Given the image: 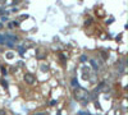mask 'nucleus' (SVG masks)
<instances>
[{
	"label": "nucleus",
	"mask_w": 128,
	"mask_h": 115,
	"mask_svg": "<svg viewBox=\"0 0 128 115\" xmlns=\"http://www.w3.org/2000/svg\"><path fill=\"white\" fill-rule=\"evenodd\" d=\"M1 14H4V9L0 8V15H1Z\"/></svg>",
	"instance_id": "nucleus-16"
},
{
	"label": "nucleus",
	"mask_w": 128,
	"mask_h": 115,
	"mask_svg": "<svg viewBox=\"0 0 128 115\" xmlns=\"http://www.w3.org/2000/svg\"><path fill=\"white\" fill-rule=\"evenodd\" d=\"M5 56H7L8 59H13V58H14V54H13V53H10V51H9V53H7V54H5Z\"/></svg>",
	"instance_id": "nucleus-8"
},
{
	"label": "nucleus",
	"mask_w": 128,
	"mask_h": 115,
	"mask_svg": "<svg viewBox=\"0 0 128 115\" xmlns=\"http://www.w3.org/2000/svg\"><path fill=\"white\" fill-rule=\"evenodd\" d=\"M1 21L4 22V21H8V17H5V15H3V18H1Z\"/></svg>",
	"instance_id": "nucleus-14"
},
{
	"label": "nucleus",
	"mask_w": 128,
	"mask_h": 115,
	"mask_svg": "<svg viewBox=\"0 0 128 115\" xmlns=\"http://www.w3.org/2000/svg\"><path fill=\"white\" fill-rule=\"evenodd\" d=\"M74 97H76V100L81 101L83 105H86V104L91 100V99H90V93H88L86 90L81 88V87L77 88V90L74 91Z\"/></svg>",
	"instance_id": "nucleus-1"
},
{
	"label": "nucleus",
	"mask_w": 128,
	"mask_h": 115,
	"mask_svg": "<svg viewBox=\"0 0 128 115\" xmlns=\"http://www.w3.org/2000/svg\"><path fill=\"white\" fill-rule=\"evenodd\" d=\"M95 105H96L97 109H101V106H100V104H99V102H95Z\"/></svg>",
	"instance_id": "nucleus-15"
},
{
	"label": "nucleus",
	"mask_w": 128,
	"mask_h": 115,
	"mask_svg": "<svg viewBox=\"0 0 128 115\" xmlns=\"http://www.w3.org/2000/svg\"><path fill=\"white\" fill-rule=\"evenodd\" d=\"M1 83H3V86H4V87H5V88H7V87H8V83H7V82H5V80H3V82H1Z\"/></svg>",
	"instance_id": "nucleus-12"
},
{
	"label": "nucleus",
	"mask_w": 128,
	"mask_h": 115,
	"mask_svg": "<svg viewBox=\"0 0 128 115\" xmlns=\"http://www.w3.org/2000/svg\"><path fill=\"white\" fill-rule=\"evenodd\" d=\"M86 60H87V56L86 55H82L81 56V61H86Z\"/></svg>",
	"instance_id": "nucleus-9"
},
{
	"label": "nucleus",
	"mask_w": 128,
	"mask_h": 115,
	"mask_svg": "<svg viewBox=\"0 0 128 115\" xmlns=\"http://www.w3.org/2000/svg\"><path fill=\"white\" fill-rule=\"evenodd\" d=\"M35 80H36V78H35V76H33V74H31V73H26V74H24V82H26V83L33 84V83H35Z\"/></svg>",
	"instance_id": "nucleus-2"
},
{
	"label": "nucleus",
	"mask_w": 128,
	"mask_h": 115,
	"mask_svg": "<svg viewBox=\"0 0 128 115\" xmlns=\"http://www.w3.org/2000/svg\"><path fill=\"white\" fill-rule=\"evenodd\" d=\"M33 115H47V113H35Z\"/></svg>",
	"instance_id": "nucleus-10"
},
{
	"label": "nucleus",
	"mask_w": 128,
	"mask_h": 115,
	"mask_svg": "<svg viewBox=\"0 0 128 115\" xmlns=\"http://www.w3.org/2000/svg\"><path fill=\"white\" fill-rule=\"evenodd\" d=\"M72 84H73V86H76V84L78 86V83H77V80H76V79H73V80H72Z\"/></svg>",
	"instance_id": "nucleus-13"
},
{
	"label": "nucleus",
	"mask_w": 128,
	"mask_h": 115,
	"mask_svg": "<svg viewBox=\"0 0 128 115\" xmlns=\"http://www.w3.org/2000/svg\"><path fill=\"white\" fill-rule=\"evenodd\" d=\"M90 63H91V65L93 67V69H95V70H97V69H99V65L96 64V61H95V60H92V59H91V60H90Z\"/></svg>",
	"instance_id": "nucleus-4"
},
{
	"label": "nucleus",
	"mask_w": 128,
	"mask_h": 115,
	"mask_svg": "<svg viewBox=\"0 0 128 115\" xmlns=\"http://www.w3.org/2000/svg\"><path fill=\"white\" fill-rule=\"evenodd\" d=\"M41 70H42V72H47V70H49V65H47V64H42V65H41Z\"/></svg>",
	"instance_id": "nucleus-7"
},
{
	"label": "nucleus",
	"mask_w": 128,
	"mask_h": 115,
	"mask_svg": "<svg viewBox=\"0 0 128 115\" xmlns=\"http://www.w3.org/2000/svg\"><path fill=\"white\" fill-rule=\"evenodd\" d=\"M88 77H90V70H88V69H86V68H83V69H82V78L85 79V80H87Z\"/></svg>",
	"instance_id": "nucleus-3"
},
{
	"label": "nucleus",
	"mask_w": 128,
	"mask_h": 115,
	"mask_svg": "<svg viewBox=\"0 0 128 115\" xmlns=\"http://www.w3.org/2000/svg\"><path fill=\"white\" fill-rule=\"evenodd\" d=\"M7 42V37L4 34H0V44H5Z\"/></svg>",
	"instance_id": "nucleus-6"
},
{
	"label": "nucleus",
	"mask_w": 128,
	"mask_h": 115,
	"mask_svg": "<svg viewBox=\"0 0 128 115\" xmlns=\"http://www.w3.org/2000/svg\"><path fill=\"white\" fill-rule=\"evenodd\" d=\"M19 23L18 22H10L9 23V28H14V27H18Z\"/></svg>",
	"instance_id": "nucleus-5"
},
{
	"label": "nucleus",
	"mask_w": 128,
	"mask_h": 115,
	"mask_svg": "<svg viewBox=\"0 0 128 115\" xmlns=\"http://www.w3.org/2000/svg\"><path fill=\"white\" fill-rule=\"evenodd\" d=\"M1 73H3V74L7 73V69H5V67H1Z\"/></svg>",
	"instance_id": "nucleus-11"
},
{
	"label": "nucleus",
	"mask_w": 128,
	"mask_h": 115,
	"mask_svg": "<svg viewBox=\"0 0 128 115\" xmlns=\"http://www.w3.org/2000/svg\"><path fill=\"white\" fill-rule=\"evenodd\" d=\"M0 115H5V110H0Z\"/></svg>",
	"instance_id": "nucleus-17"
}]
</instances>
